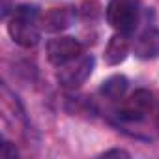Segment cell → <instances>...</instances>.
<instances>
[{"instance_id": "1", "label": "cell", "mask_w": 159, "mask_h": 159, "mask_svg": "<svg viewBox=\"0 0 159 159\" xmlns=\"http://www.w3.org/2000/svg\"><path fill=\"white\" fill-rule=\"evenodd\" d=\"M8 32L21 47H34L39 41V10L34 4H19L8 19Z\"/></svg>"}, {"instance_id": "2", "label": "cell", "mask_w": 159, "mask_h": 159, "mask_svg": "<svg viewBox=\"0 0 159 159\" xmlns=\"http://www.w3.org/2000/svg\"><path fill=\"white\" fill-rule=\"evenodd\" d=\"M139 0H109L107 21L116 32L131 34L139 23Z\"/></svg>"}, {"instance_id": "3", "label": "cell", "mask_w": 159, "mask_h": 159, "mask_svg": "<svg viewBox=\"0 0 159 159\" xmlns=\"http://www.w3.org/2000/svg\"><path fill=\"white\" fill-rule=\"evenodd\" d=\"M94 64H96V60L92 54H84V56L81 54L79 58L60 66V71H58L60 84L66 88H79L92 75Z\"/></svg>"}, {"instance_id": "4", "label": "cell", "mask_w": 159, "mask_h": 159, "mask_svg": "<svg viewBox=\"0 0 159 159\" xmlns=\"http://www.w3.org/2000/svg\"><path fill=\"white\" fill-rule=\"evenodd\" d=\"M153 103H155L153 96L148 90L144 88L135 90L118 109V116L120 120H125V122H140L150 114V111L153 109Z\"/></svg>"}, {"instance_id": "5", "label": "cell", "mask_w": 159, "mask_h": 159, "mask_svg": "<svg viewBox=\"0 0 159 159\" xmlns=\"http://www.w3.org/2000/svg\"><path fill=\"white\" fill-rule=\"evenodd\" d=\"M81 54H83V43L69 36L54 38L47 43V58L51 64H54L58 67L79 58Z\"/></svg>"}, {"instance_id": "6", "label": "cell", "mask_w": 159, "mask_h": 159, "mask_svg": "<svg viewBox=\"0 0 159 159\" xmlns=\"http://www.w3.org/2000/svg\"><path fill=\"white\" fill-rule=\"evenodd\" d=\"M75 11L71 8H51L39 15V26L47 32H60L73 25Z\"/></svg>"}, {"instance_id": "7", "label": "cell", "mask_w": 159, "mask_h": 159, "mask_svg": "<svg viewBox=\"0 0 159 159\" xmlns=\"http://www.w3.org/2000/svg\"><path fill=\"white\" fill-rule=\"evenodd\" d=\"M133 52L140 60H152L159 56V30L148 28L144 30L133 43Z\"/></svg>"}, {"instance_id": "8", "label": "cell", "mask_w": 159, "mask_h": 159, "mask_svg": "<svg viewBox=\"0 0 159 159\" xmlns=\"http://www.w3.org/2000/svg\"><path fill=\"white\" fill-rule=\"evenodd\" d=\"M127 54H129L127 34L118 32V34H114V36L109 39L103 58H105V62H107L109 66H118V64H122V62L127 58Z\"/></svg>"}, {"instance_id": "9", "label": "cell", "mask_w": 159, "mask_h": 159, "mask_svg": "<svg viewBox=\"0 0 159 159\" xmlns=\"http://www.w3.org/2000/svg\"><path fill=\"white\" fill-rule=\"evenodd\" d=\"M127 84H129V83H127V79H125L124 75H112V77L107 79V81L101 83L99 94L105 96V98L111 99V101H120V99L124 98L125 90H127Z\"/></svg>"}, {"instance_id": "10", "label": "cell", "mask_w": 159, "mask_h": 159, "mask_svg": "<svg viewBox=\"0 0 159 159\" xmlns=\"http://www.w3.org/2000/svg\"><path fill=\"white\" fill-rule=\"evenodd\" d=\"M0 157H2V159H15L17 157V150L10 142H4L2 150H0Z\"/></svg>"}, {"instance_id": "11", "label": "cell", "mask_w": 159, "mask_h": 159, "mask_svg": "<svg viewBox=\"0 0 159 159\" xmlns=\"http://www.w3.org/2000/svg\"><path fill=\"white\" fill-rule=\"evenodd\" d=\"M111 155H118V157H129L127 152L124 150H109V152H103V157H111Z\"/></svg>"}, {"instance_id": "12", "label": "cell", "mask_w": 159, "mask_h": 159, "mask_svg": "<svg viewBox=\"0 0 159 159\" xmlns=\"http://www.w3.org/2000/svg\"><path fill=\"white\" fill-rule=\"evenodd\" d=\"M153 111H155V118H157V122H159V99L153 103Z\"/></svg>"}]
</instances>
